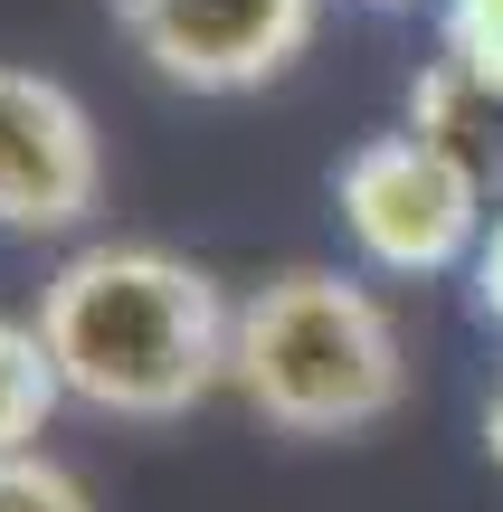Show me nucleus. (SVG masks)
Listing matches in <instances>:
<instances>
[{
	"label": "nucleus",
	"mask_w": 503,
	"mask_h": 512,
	"mask_svg": "<svg viewBox=\"0 0 503 512\" xmlns=\"http://www.w3.org/2000/svg\"><path fill=\"white\" fill-rule=\"evenodd\" d=\"M29 323L57 361V389L133 427L190 418L209 389H228V342H238V304L219 294V275L143 238L76 247L38 285Z\"/></svg>",
	"instance_id": "obj_1"
},
{
	"label": "nucleus",
	"mask_w": 503,
	"mask_h": 512,
	"mask_svg": "<svg viewBox=\"0 0 503 512\" xmlns=\"http://www.w3.org/2000/svg\"><path fill=\"white\" fill-rule=\"evenodd\" d=\"M228 389L276 437H361L409 399V342L390 304L342 266H276L238 294Z\"/></svg>",
	"instance_id": "obj_2"
},
{
	"label": "nucleus",
	"mask_w": 503,
	"mask_h": 512,
	"mask_svg": "<svg viewBox=\"0 0 503 512\" xmlns=\"http://www.w3.org/2000/svg\"><path fill=\"white\" fill-rule=\"evenodd\" d=\"M333 209H342V238L361 247V266H380V275H447V266H466L475 238H485V219H494L475 152L437 143V133H418V124L371 133L361 152H342Z\"/></svg>",
	"instance_id": "obj_3"
},
{
	"label": "nucleus",
	"mask_w": 503,
	"mask_h": 512,
	"mask_svg": "<svg viewBox=\"0 0 503 512\" xmlns=\"http://www.w3.org/2000/svg\"><path fill=\"white\" fill-rule=\"evenodd\" d=\"M114 29L181 95H257L314 48L323 0H114Z\"/></svg>",
	"instance_id": "obj_4"
},
{
	"label": "nucleus",
	"mask_w": 503,
	"mask_h": 512,
	"mask_svg": "<svg viewBox=\"0 0 503 512\" xmlns=\"http://www.w3.org/2000/svg\"><path fill=\"white\" fill-rule=\"evenodd\" d=\"M105 209V143L76 86L0 57V238H67Z\"/></svg>",
	"instance_id": "obj_5"
},
{
	"label": "nucleus",
	"mask_w": 503,
	"mask_h": 512,
	"mask_svg": "<svg viewBox=\"0 0 503 512\" xmlns=\"http://www.w3.org/2000/svg\"><path fill=\"white\" fill-rule=\"evenodd\" d=\"M57 399H67V389H57V361H48V342H38V323H10V313H0V456L48 437Z\"/></svg>",
	"instance_id": "obj_6"
},
{
	"label": "nucleus",
	"mask_w": 503,
	"mask_h": 512,
	"mask_svg": "<svg viewBox=\"0 0 503 512\" xmlns=\"http://www.w3.org/2000/svg\"><path fill=\"white\" fill-rule=\"evenodd\" d=\"M437 57L466 67V86L503 105V0H447L437 10Z\"/></svg>",
	"instance_id": "obj_7"
},
{
	"label": "nucleus",
	"mask_w": 503,
	"mask_h": 512,
	"mask_svg": "<svg viewBox=\"0 0 503 512\" xmlns=\"http://www.w3.org/2000/svg\"><path fill=\"white\" fill-rule=\"evenodd\" d=\"M0 512H95V494L48 446H19V456H0Z\"/></svg>",
	"instance_id": "obj_8"
},
{
	"label": "nucleus",
	"mask_w": 503,
	"mask_h": 512,
	"mask_svg": "<svg viewBox=\"0 0 503 512\" xmlns=\"http://www.w3.org/2000/svg\"><path fill=\"white\" fill-rule=\"evenodd\" d=\"M475 313L503 332V209L485 219V238H475Z\"/></svg>",
	"instance_id": "obj_9"
},
{
	"label": "nucleus",
	"mask_w": 503,
	"mask_h": 512,
	"mask_svg": "<svg viewBox=\"0 0 503 512\" xmlns=\"http://www.w3.org/2000/svg\"><path fill=\"white\" fill-rule=\"evenodd\" d=\"M485 456H494V475H503V380H494V399H485Z\"/></svg>",
	"instance_id": "obj_10"
},
{
	"label": "nucleus",
	"mask_w": 503,
	"mask_h": 512,
	"mask_svg": "<svg viewBox=\"0 0 503 512\" xmlns=\"http://www.w3.org/2000/svg\"><path fill=\"white\" fill-rule=\"evenodd\" d=\"M371 10H409V0H371Z\"/></svg>",
	"instance_id": "obj_11"
}]
</instances>
